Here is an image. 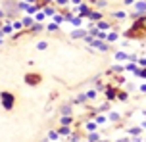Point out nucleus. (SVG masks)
<instances>
[{"label": "nucleus", "instance_id": "obj_1", "mask_svg": "<svg viewBox=\"0 0 146 142\" xmlns=\"http://www.w3.org/2000/svg\"><path fill=\"white\" fill-rule=\"evenodd\" d=\"M2 106L6 108V110H12L14 108V104H15V98H14V94H10V92H2Z\"/></svg>", "mask_w": 146, "mask_h": 142}, {"label": "nucleus", "instance_id": "obj_2", "mask_svg": "<svg viewBox=\"0 0 146 142\" xmlns=\"http://www.w3.org/2000/svg\"><path fill=\"white\" fill-rule=\"evenodd\" d=\"M25 81L29 83V85H38V81H40V75H27V77H25Z\"/></svg>", "mask_w": 146, "mask_h": 142}, {"label": "nucleus", "instance_id": "obj_3", "mask_svg": "<svg viewBox=\"0 0 146 142\" xmlns=\"http://www.w3.org/2000/svg\"><path fill=\"white\" fill-rule=\"evenodd\" d=\"M71 112H73V108H71L69 104L60 106V115H71Z\"/></svg>", "mask_w": 146, "mask_h": 142}, {"label": "nucleus", "instance_id": "obj_4", "mask_svg": "<svg viewBox=\"0 0 146 142\" xmlns=\"http://www.w3.org/2000/svg\"><path fill=\"white\" fill-rule=\"evenodd\" d=\"M106 96H108V100H113V98L117 96V90L113 89V87H108V90H106Z\"/></svg>", "mask_w": 146, "mask_h": 142}, {"label": "nucleus", "instance_id": "obj_5", "mask_svg": "<svg viewBox=\"0 0 146 142\" xmlns=\"http://www.w3.org/2000/svg\"><path fill=\"white\" fill-rule=\"evenodd\" d=\"M142 12H146V2H139L135 6V14H142Z\"/></svg>", "mask_w": 146, "mask_h": 142}, {"label": "nucleus", "instance_id": "obj_6", "mask_svg": "<svg viewBox=\"0 0 146 142\" xmlns=\"http://www.w3.org/2000/svg\"><path fill=\"white\" fill-rule=\"evenodd\" d=\"M140 131H142L140 127H133V129H129V133H131V135H140Z\"/></svg>", "mask_w": 146, "mask_h": 142}, {"label": "nucleus", "instance_id": "obj_7", "mask_svg": "<svg viewBox=\"0 0 146 142\" xmlns=\"http://www.w3.org/2000/svg\"><path fill=\"white\" fill-rule=\"evenodd\" d=\"M106 38H108L110 42H113V40H117V33H110V35H108Z\"/></svg>", "mask_w": 146, "mask_h": 142}, {"label": "nucleus", "instance_id": "obj_8", "mask_svg": "<svg viewBox=\"0 0 146 142\" xmlns=\"http://www.w3.org/2000/svg\"><path fill=\"white\" fill-rule=\"evenodd\" d=\"M83 35H85L83 31H73V35H71V37H73V38H81Z\"/></svg>", "mask_w": 146, "mask_h": 142}, {"label": "nucleus", "instance_id": "obj_9", "mask_svg": "<svg viewBox=\"0 0 146 142\" xmlns=\"http://www.w3.org/2000/svg\"><path fill=\"white\" fill-rule=\"evenodd\" d=\"M23 25H25V27H31V25H33V19H31V17L23 19Z\"/></svg>", "mask_w": 146, "mask_h": 142}, {"label": "nucleus", "instance_id": "obj_10", "mask_svg": "<svg viewBox=\"0 0 146 142\" xmlns=\"http://www.w3.org/2000/svg\"><path fill=\"white\" fill-rule=\"evenodd\" d=\"M94 96H96V90H88V92H87V98H88V100H92Z\"/></svg>", "mask_w": 146, "mask_h": 142}, {"label": "nucleus", "instance_id": "obj_11", "mask_svg": "<svg viewBox=\"0 0 146 142\" xmlns=\"http://www.w3.org/2000/svg\"><path fill=\"white\" fill-rule=\"evenodd\" d=\"M54 21H56V23L60 25V23L64 21V15H62V14H60V15H56V17H54Z\"/></svg>", "mask_w": 146, "mask_h": 142}, {"label": "nucleus", "instance_id": "obj_12", "mask_svg": "<svg viewBox=\"0 0 146 142\" xmlns=\"http://www.w3.org/2000/svg\"><path fill=\"white\" fill-rule=\"evenodd\" d=\"M87 129L90 131V133H92V131H96V123H88V125H87Z\"/></svg>", "mask_w": 146, "mask_h": 142}, {"label": "nucleus", "instance_id": "obj_13", "mask_svg": "<svg viewBox=\"0 0 146 142\" xmlns=\"http://www.w3.org/2000/svg\"><path fill=\"white\" fill-rule=\"evenodd\" d=\"M46 46H48V44H46V42H38V44H36V48H38V50H44Z\"/></svg>", "mask_w": 146, "mask_h": 142}, {"label": "nucleus", "instance_id": "obj_14", "mask_svg": "<svg viewBox=\"0 0 146 142\" xmlns=\"http://www.w3.org/2000/svg\"><path fill=\"white\" fill-rule=\"evenodd\" d=\"M98 27H100V29H110V27H111V25H110V23H100V25H98Z\"/></svg>", "mask_w": 146, "mask_h": 142}, {"label": "nucleus", "instance_id": "obj_15", "mask_svg": "<svg viewBox=\"0 0 146 142\" xmlns=\"http://www.w3.org/2000/svg\"><path fill=\"white\" fill-rule=\"evenodd\" d=\"M127 58V54H123V52H117V60H125Z\"/></svg>", "mask_w": 146, "mask_h": 142}, {"label": "nucleus", "instance_id": "obj_16", "mask_svg": "<svg viewBox=\"0 0 146 142\" xmlns=\"http://www.w3.org/2000/svg\"><path fill=\"white\" fill-rule=\"evenodd\" d=\"M96 123H106V117H102V115H98V117H96Z\"/></svg>", "mask_w": 146, "mask_h": 142}, {"label": "nucleus", "instance_id": "obj_17", "mask_svg": "<svg viewBox=\"0 0 146 142\" xmlns=\"http://www.w3.org/2000/svg\"><path fill=\"white\" fill-rule=\"evenodd\" d=\"M110 117H111V119H113V121H117V119H119V115H117L115 112H111V115H110Z\"/></svg>", "mask_w": 146, "mask_h": 142}, {"label": "nucleus", "instance_id": "obj_18", "mask_svg": "<svg viewBox=\"0 0 146 142\" xmlns=\"http://www.w3.org/2000/svg\"><path fill=\"white\" fill-rule=\"evenodd\" d=\"M115 17L119 19V17H125V12H115Z\"/></svg>", "mask_w": 146, "mask_h": 142}, {"label": "nucleus", "instance_id": "obj_19", "mask_svg": "<svg viewBox=\"0 0 146 142\" xmlns=\"http://www.w3.org/2000/svg\"><path fill=\"white\" fill-rule=\"evenodd\" d=\"M140 90H142V92H146V85H142V87H140Z\"/></svg>", "mask_w": 146, "mask_h": 142}, {"label": "nucleus", "instance_id": "obj_20", "mask_svg": "<svg viewBox=\"0 0 146 142\" xmlns=\"http://www.w3.org/2000/svg\"><path fill=\"white\" fill-rule=\"evenodd\" d=\"M140 65H146V60H140Z\"/></svg>", "mask_w": 146, "mask_h": 142}, {"label": "nucleus", "instance_id": "obj_21", "mask_svg": "<svg viewBox=\"0 0 146 142\" xmlns=\"http://www.w3.org/2000/svg\"><path fill=\"white\" fill-rule=\"evenodd\" d=\"M117 142H131V140H127V138H123V140H117Z\"/></svg>", "mask_w": 146, "mask_h": 142}, {"label": "nucleus", "instance_id": "obj_22", "mask_svg": "<svg viewBox=\"0 0 146 142\" xmlns=\"http://www.w3.org/2000/svg\"><path fill=\"white\" fill-rule=\"evenodd\" d=\"M142 127H144V129H146V121H144V123H142Z\"/></svg>", "mask_w": 146, "mask_h": 142}]
</instances>
